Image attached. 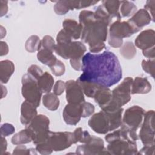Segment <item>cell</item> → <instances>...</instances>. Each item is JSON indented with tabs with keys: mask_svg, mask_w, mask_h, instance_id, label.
Segmentation results:
<instances>
[{
	"mask_svg": "<svg viewBox=\"0 0 155 155\" xmlns=\"http://www.w3.org/2000/svg\"><path fill=\"white\" fill-rule=\"evenodd\" d=\"M151 90V85L147 78L136 77L133 81L131 94H147Z\"/></svg>",
	"mask_w": 155,
	"mask_h": 155,
	"instance_id": "d6986e66",
	"label": "cell"
},
{
	"mask_svg": "<svg viewBox=\"0 0 155 155\" xmlns=\"http://www.w3.org/2000/svg\"><path fill=\"white\" fill-rule=\"evenodd\" d=\"M41 41L36 35H32L30 36L25 42V48L28 52L33 53L38 51L41 47Z\"/></svg>",
	"mask_w": 155,
	"mask_h": 155,
	"instance_id": "4dcf8cb0",
	"label": "cell"
},
{
	"mask_svg": "<svg viewBox=\"0 0 155 155\" xmlns=\"http://www.w3.org/2000/svg\"><path fill=\"white\" fill-rule=\"evenodd\" d=\"M81 107L82 117H89L94 112V106L90 102H87L85 101L81 104Z\"/></svg>",
	"mask_w": 155,
	"mask_h": 155,
	"instance_id": "8d00e7d4",
	"label": "cell"
},
{
	"mask_svg": "<svg viewBox=\"0 0 155 155\" xmlns=\"http://www.w3.org/2000/svg\"><path fill=\"white\" fill-rule=\"evenodd\" d=\"M0 45H1V56H4L6 55L8 52V45L4 41H1L0 42Z\"/></svg>",
	"mask_w": 155,
	"mask_h": 155,
	"instance_id": "f5cc1de1",
	"label": "cell"
},
{
	"mask_svg": "<svg viewBox=\"0 0 155 155\" xmlns=\"http://www.w3.org/2000/svg\"><path fill=\"white\" fill-rule=\"evenodd\" d=\"M82 26L81 39L89 46L91 53H97L105 47L108 35L107 24L96 18L93 12L82 10L79 16Z\"/></svg>",
	"mask_w": 155,
	"mask_h": 155,
	"instance_id": "7a4b0ae2",
	"label": "cell"
},
{
	"mask_svg": "<svg viewBox=\"0 0 155 155\" xmlns=\"http://www.w3.org/2000/svg\"><path fill=\"white\" fill-rule=\"evenodd\" d=\"M42 94L37 79L28 73L25 74L22 78V94L25 101L38 107L40 104Z\"/></svg>",
	"mask_w": 155,
	"mask_h": 155,
	"instance_id": "5b68a950",
	"label": "cell"
},
{
	"mask_svg": "<svg viewBox=\"0 0 155 155\" xmlns=\"http://www.w3.org/2000/svg\"><path fill=\"white\" fill-rule=\"evenodd\" d=\"M151 19L152 18L148 12L145 9H140L137 10L128 21L140 31L144 26L149 24Z\"/></svg>",
	"mask_w": 155,
	"mask_h": 155,
	"instance_id": "e0dca14e",
	"label": "cell"
},
{
	"mask_svg": "<svg viewBox=\"0 0 155 155\" xmlns=\"http://www.w3.org/2000/svg\"><path fill=\"white\" fill-rule=\"evenodd\" d=\"M77 81L81 85L84 94H85L87 97L90 98H93L98 88L102 87L96 84L88 81H79L78 79L77 80Z\"/></svg>",
	"mask_w": 155,
	"mask_h": 155,
	"instance_id": "83f0119b",
	"label": "cell"
},
{
	"mask_svg": "<svg viewBox=\"0 0 155 155\" xmlns=\"http://www.w3.org/2000/svg\"><path fill=\"white\" fill-rule=\"evenodd\" d=\"M35 150L33 148H27V147L25 145H19L15 148L13 152V154H36V153L35 151Z\"/></svg>",
	"mask_w": 155,
	"mask_h": 155,
	"instance_id": "f35d334b",
	"label": "cell"
},
{
	"mask_svg": "<svg viewBox=\"0 0 155 155\" xmlns=\"http://www.w3.org/2000/svg\"><path fill=\"white\" fill-rule=\"evenodd\" d=\"M65 90V82L59 80L57 81L53 87V93L56 96L62 94Z\"/></svg>",
	"mask_w": 155,
	"mask_h": 155,
	"instance_id": "f6af8a7d",
	"label": "cell"
},
{
	"mask_svg": "<svg viewBox=\"0 0 155 155\" xmlns=\"http://www.w3.org/2000/svg\"><path fill=\"white\" fill-rule=\"evenodd\" d=\"M86 50L85 45L79 41L56 44L54 49L57 54L70 60H82Z\"/></svg>",
	"mask_w": 155,
	"mask_h": 155,
	"instance_id": "8992f818",
	"label": "cell"
},
{
	"mask_svg": "<svg viewBox=\"0 0 155 155\" xmlns=\"http://www.w3.org/2000/svg\"><path fill=\"white\" fill-rule=\"evenodd\" d=\"M65 91L68 103L81 104L85 101L82 89L77 81H67L65 82Z\"/></svg>",
	"mask_w": 155,
	"mask_h": 155,
	"instance_id": "5bb4252c",
	"label": "cell"
},
{
	"mask_svg": "<svg viewBox=\"0 0 155 155\" xmlns=\"http://www.w3.org/2000/svg\"><path fill=\"white\" fill-rule=\"evenodd\" d=\"M108 44L114 48H118L120 47L123 44V39L116 38L113 36H108Z\"/></svg>",
	"mask_w": 155,
	"mask_h": 155,
	"instance_id": "bcb514c9",
	"label": "cell"
},
{
	"mask_svg": "<svg viewBox=\"0 0 155 155\" xmlns=\"http://www.w3.org/2000/svg\"><path fill=\"white\" fill-rule=\"evenodd\" d=\"M139 31L129 21L117 20L111 24L109 28V36L119 39L128 38Z\"/></svg>",
	"mask_w": 155,
	"mask_h": 155,
	"instance_id": "7c38bea8",
	"label": "cell"
},
{
	"mask_svg": "<svg viewBox=\"0 0 155 155\" xmlns=\"http://www.w3.org/2000/svg\"><path fill=\"white\" fill-rule=\"evenodd\" d=\"M120 10L122 16L129 17L137 12V7L134 3L128 1H120Z\"/></svg>",
	"mask_w": 155,
	"mask_h": 155,
	"instance_id": "f1b7e54d",
	"label": "cell"
},
{
	"mask_svg": "<svg viewBox=\"0 0 155 155\" xmlns=\"http://www.w3.org/2000/svg\"><path fill=\"white\" fill-rule=\"evenodd\" d=\"M56 44L53 38L48 35H45L43 37L41 42V47L40 48H44L47 50H49L51 52L54 51Z\"/></svg>",
	"mask_w": 155,
	"mask_h": 155,
	"instance_id": "836d02e7",
	"label": "cell"
},
{
	"mask_svg": "<svg viewBox=\"0 0 155 155\" xmlns=\"http://www.w3.org/2000/svg\"><path fill=\"white\" fill-rule=\"evenodd\" d=\"M8 1H4L1 0L0 1V13H1V16H3L5 15L8 11Z\"/></svg>",
	"mask_w": 155,
	"mask_h": 155,
	"instance_id": "816d5d0a",
	"label": "cell"
},
{
	"mask_svg": "<svg viewBox=\"0 0 155 155\" xmlns=\"http://www.w3.org/2000/svg\"><path fill=\"white\" fill-rule=\"evenodd\" d=\"M154 144L144 145V147L138 152L137 154H154Z\"/></svg>",
	"mask_w": 155,
	"mask_h": 155,
	"instance_id": "7dc6e473",
	"label": "cell"
},
{
	"mask_svg": "<svg viewBox=\"0 0 155 155\" xmlns=\"http://www.w3.org/2000/svg\"><path fill=\"white\" fill-rule=\"evenodd\" d=\"M15 131V128L13 125L5 123L1 127V136L5 137L13 134Z\"/></svg>",
	"mask_w": 155,
	"mask_h": 155,
	"instance_id": "7bdbcfd3",
	"label": "cell"
},
{
	"mask_svg": "<svg viewBox=\"0 0 155 155\" xmlns=\"http://www.w3.org/2000/svg\"><path fill=\"white\" fill-rule=\"evenodd\" d=\"M27 71L29 74H30L37 80L44 73L42 69L36 65H31L28 67Z\"/></svg>",
	"mask_w": 155,
	"mask_h": 155,
	"instance_id": "ee69618b",
	"label": "cell"
},
{
	"mask_svg": "<svg viewBox=\"0 0 155 155\" xmlns=\"http://www.w3.org/2000/svg\"><path fill=\"white\" fill-rule=\"evenodd\" d=\"M36 107L33 104L25 101L21 107V122L24 125L27 126L31 120L37 116Z\"/></svg>",
	"mask_w": 155,
	"mask_h": 155,
	"instance_id": "ac0fdd59",
	"label": "cell"
},
{
	"mask_svg": "<svg viewBox=\"0 0 155 155\" xmlns=\"http://www.w3.org/2000/svg\"><path fill=\"white\" fill-rule=\"evenodd\" d=\"M143 54L144 56H145L147 58L150 59H154L155 56V51H154V47H153L151 48H148L147 50L142 51Z\"/></svg>",
	"mask_w": 155,
	"mask_h": 155,
	"instance_id": "681fc988",
	"label": "cell"
},
{
	"mask_svg": "<svg viewBox=\"0 0 155 155\" xmlns=\"http://www.w3.org/2000/svg\"><path fill=\"white\" fill-rule=\"evenodd\" d=\"M31 141H33L32 133L27 128L15 134L11 139V142L13 145H23Z\"/></svg>",
	"mask_w": 155,
	"mask_h": 155,
	"instance_id": "603a6c76",
	"label": "cell"
},
{
	"mask_svg": "<svg viewBox=\"0 0 155 155\" xmlns=\"http://www.w3.org/2000/svg\"><path fill=\"white\" fill-rule=\"evenodd\" d=\"M63 29L73 39H78L81 36L82 26L75 20L71 19H66L62 23Z\"/></svg>",
	"mask_w": 155,
	"mask_h": 155,
	"instance_id": "ffe728a7",
	"label": "cell"
},
{
	"mask_svg": "<svg viewBox=\"0 0 155 155\" xmlns=\"http://www.w3.org/2000/svg\"><path fill=\"white\" fill-rule=\"evenodd\" d=\"M93 98L102 109L110 102L111 99V90L108 87L102 86L98 88Z\"/></svg>",
	"mask_w": 155,
	"mask_h": 155,
	"instance_id": "44dd1931",
	"label": "cell"
},
{
	"mask_svg": "<svg viewBox=\"0 0 155 155\" xmlns=\"http://www.w3.org/2000/svg\"><path fill=\"white\" fill-rule=\"evenodd\" d=\"M88 125L94 132L99 134H106L111 131L108 116L102 110L94 114L89 119Z\"/></svg>",
	"mask_w": 155,
	"mask_h": 155,
	"instance_id": "4fadbf2b",
	"label": "cell"
},
{
	"mask_svg": "<svg viewBox=\"0 0 155 155\" xmlns=\"http://www.w3.org/2000/svg\"><path fill=\"white\" fill-rule=\"evenodd\" d=\"M71 66L73 69L77 71L82 70V60H70Z\"/></svg>",
	"mask_w": 155,
	"mask_h": 155,
	"instance_id": "f907efd6",
	"label": "cell"
},
{
	"mask_svg": "<svg viewBox=\"0 0 155 155\" xmlns=\"http://www.w3.org/2000/svg\"><path fill=\"white\" fill-rule=\"evenodd\" d=\"M50 120L45 115H37L31 122L26 126L32 133L33 140L40 139L44 137L50 132L49 130Z\"/></svg>",
	"mask_w": 155,
	"mask_h": 155,
	"instance_id": "30bf717a",
	"label": "cell"
},
{
	"mask_svg": "<svg viewBox=\"0 0 155 155\" xmlns=\"http://www.w3.org/2000/svg\"><path fill=\"white\" fill-rule=\"evenodd\" d=\"M71 37L64 30H61L56 36V41L58 44H65L71 42Z\"/></svg>",
	"mask_w": 155,
	"mask_h": 155,
	"instance_id": "ab89813d",
	"label": "cell"
},
{
	"mask_svg": "<svg viewBox=\"0 0 155 155\" xmlns=\"http://www.w3.org/2000/svg\"><path fill=\"white\" fill-rule=\"evenodd\" d=\"M102 6L112 18H116L120 21L121 16L119 13L120 1H102Z\"/></svg>",
	"mask_w": 155,
	"mask_h": 155,
	"instance_id": "cb8c5ba5",
	"label": "cell"
},
{
	"mask_svg": "<svg viewBox=\"0 0 155 155\" xmlns=\"http://www.w3.org/2000/svg\"><path fill=\"white\" fill-rule=\"evenodd\" d=\"M53 74L56 76H60L64 74L65 71V65L60 60L57 59L56 62L50 67Z\"/></svg>",
	"mask_w": 155,
	"mask_h": 155,
	"instance_id": "d590c367",
	"label": "cell"
},
{
	"mask_svg": "<svg viewBox=\"0 0 155 155\" xmlns=\"http://www.w3.org/2000/svg\"><path fill=\"white\" fill-rule=\"evenodd\" d=\"M42 104L48 110L55 111L59 106V99L53 93H48L42 97Z\"/></svg>",
	"mask_w": 155,
	"mask_h": 155,
	"instance_id": "4316f807",
	"label": "cell"
},
{
	"mask_svg": "<svg viewBox=\"0 0 155 155\" xmlns=\"http://www.w3.org/2000/svg\"><path fill=\"white\" fill-rule=\"evenodd\" d=\"M54 10L58 15H64L69 10L66 1H59L56 2L54 5Z\"/></svg>",
	"mask_w": 155,
	"mask_h": 155,
	"instance_id": "e575fe53",
	"label": "cell"
},
{
	"mask_svg": "<svg viewBox=\"0 0 155 155\" xmlns=\"http://www.w3.org/2000/svg\"><path fill=\"white\" fill-rule=\"evenodd\" d=\"M129 131L130 130L121 126V128L118 130L117 138L108 143L106 148L110 154L132 155L137 153L136 141L131 139Z\"/></svg>",
	"mask_w": 155,
	"mask_h": 155,
	"instance_id": "3957f363",
	"label": "cell"
},
{
	"mask_svg": "<svg viewBox=\"0 0 155 155\" xmlns=\"http://www.w3.org/2000/svg\"><path fill=\"white\" fill-rule=\"evenodd\" d=\"M144 113V110L139 106L134 105L128 108L124 113L120 126L136 131L142 122Z\"/></svg>",
	"mask_w": 155,
	"mask_h": 155,
	"instance_id": "52a82bcc",
	"label": "cell"
},
{
	"mask_svg": "<svg viewBox=\"0 0 155 155\" xmlns=\"http://www.w3.org/2000/svg\"><path fill=\"white\" fill-rule=\"evenodd\" d=\"M5 34H6L5 29L1 25V38H2L4 36H5Z\"/></svg>",
	"mask_w": 155,
	"mask_h": 155,
	"instance_id": "11a10c76",
	"label": "cell"
},
{
	"mask_svg": "<svg viewBox=\"0 0 155 155\" xmlns=\"http://www.w3.org/2000/svg\"><path fill=\"white\" fill-rule=\"evenodd\" d=\"M133 79L127 77L115 88L111 91L110 102L102 110L113 111L117 110L127 104L131 99V87Z\"/></svg>",
	"mask_w": 155,
	"mask_h": 155,
	"instance_id": "277c9868",
	"label": "cell"
},
{
	"mask_svg": "<svg viewBox=\"0 0 155 155\" xmlns=\"http://www.w3.org/2000/svg\"><path fill=\"white\" fill-rule=\"evenodd\" d=\"M154 111L150 110L144 113L143 121L140 132L139 138L144 145L154 144Z\"/></svg>",
	"mask_w": 155,
	"mask_h": 155,
	"instance_id": "9c48e42d",
	"label": "cell"
},
{
	"mask_svg": "<svg viewBox=\"0 0 155 155\" xmlns=\"http://www.w3.org/2000/svg\"><path fill=\"white\" fill-rule=\"evenodd\" d=\"M82 74L79 81H88L109 88L122 77V67L117 57L110 51L102 53H87L82 59Z\"/></svg>",
	"mask_w": 155,
	"mask_h": 155,
	"instance_id": "6da1fadb",
	"label": "cell"
},
{
	"mask_svg": "<svg viewBox=\"0 0 155 155\" xmlns=\"http://www.w3.org/2000/svg\"><path fill=\"white\" fill-rule=\"evenodd\" d=\"M120 54L127 59H133L136 54V49L131 42H126L120 48Z\"/></svg>",
	"mask_w": 155,
	"mask_h": 155,
	"instance_id": "f546056e",
	"label": "cell"
},
{
	"mask_svg": "<svg viewBox=\"0 0 155 155\" xmlns=\"http://www.w3.org/2000/svg\"><path fill=\"white\" fill-rule=\"evenodd\" d=\"M47 142L54 151L64 150L74 143L73 133L68 131L51 132Z\"/></svg>",
	"mask_w": 155,
	"mask_h": 155,
	"instance_id": "ba28073f",
	"label": "cell"
},
{
	"mask_svg": "<svg viewBox=\"0 0 155 155\" xmlns=\"http://www.w3.org/2000/svg\"><path fill=\"white\" fill-rule=\"evenodd\" d=\"M96 18L102 21L103 22L107 24L108 25H110L113 18L108 13L104 7L101 5H99L94 12Z\"/></svg>",
	"mask_w": 155,
	"mask_h": 155,
	"instance_id": "d6a6232c",
	"label": "cell"
},
{
	"mask_svg": "<svg viewBox=\"0 0 155 155\" xmlns=\"http://www.w3.org/2000/svg\"><path fill=\"white\" fill-rule=\"evenodd\" d=\"M97 2H99L97 1H67V4L70 10L81 9L88 7Z\"/></svg>",
	"mask_w": 155,
	"mask_h": 155,
	"instance_id": "1f68e13d",
	"label": "cell"
},
{
	"mask_svg": "<svg viewBox=\"0 0 155 155\" xmlns=\"http://www.w3.org/2000/svg\"><path fill=\"white\" fill-rule=\"evenodd\" d=\"M154 4H155V1L154 0H151V1H147L146 2V4L145 5V9L148 12L149 11L150 14L151 15L152 20L154 21Z\"/></svg>",
	"mask_w": 155,
	"mask_h": 155,
	"instance_id": "c3c4849f",
	"label": "cell"
},
{
	"mask_svg": "<svg viewBox=\"0 0 155 155\" xmlns=\"http://www.w3.org/2000/svg\"><path fill=\"white\" fill-rule=\"evenodd\" d=\"M63 118L65 122L70 125H76L82 117L81 104H68L63 110Z\"/></svg>",
	"mask_w": 155,
	"mask_h": 155,
	"instance_id": "9a60e30c",
	"label": "cell"
},
{
	"mask_svg": "<svg viewBox=\"0 0 155 155\" xmlns=\"http://www.w3.org/2000/svg\"><path fill=\"white\" fill-rule=\"evenodd\" d=\"M87 133V131H83L82 128L81 127L76 128L73 132L74 143H76L77 142L83 143Z\"/></svg>",
	"mask_w": 155,
	"mask_h": 155,
	"instance_id": "60d3db41",
	"label": "cell"
},
{
	"mask_svg": "<svg viewBox=\"0 0 155 155\" xmlns=\"http://www.w3.org/2000/svg\"><path fill=\"white\" fill-rule=\"evenodd\" d=\"M1 154H3L7 150V140L5 139V137H3V136H1Z\"/></svg>",
	"mask_w": 155,
	"mask_h": 155,
	"instance_id": "db71d44e",
	"label": "cell"
},
{
	"mask_svg": "<svg viewBox=\"0 0 155 155\" xmlns=\"http://www.w3.org/2000/svg\"><path fill=\"white\" fill-rule=\"evenodd\" d=\"M143 70L147 73L150 74L152 78L154 77V60L149 59L148 61L143 60L142 62Z\"/></svg>",
	"mask_w": 155,
	"mask_h": 155,
	"instance_id": "74e56055",
	"label": "cell"
},
{
	"mask_svg": "<svg viewBox=\"0 0 155 155\" xmlns=\"http://www.w3.org/2000/svg\"><path fill=\"white\" fill-rule=\"evenodd\" d=\"M38 59L43 64L50 67L57 61L56 56L53 54V52L44 48H39L37 54Z\"/></svg>",
	"mask_w": 155,
	"mask_h": 155,
	"instance_id": "484cf974",
	"label": "cell"
},
{
	"mask_svg": "<svg viewBox=\"0 0 155 155\" xmlns=\"http://www.w3.org/2000/svg\"><path fill=\"white\" fill-rule=\"evenodd\" d=\"M15 71L14 64L9 60L1 61L0 62V78L2 84H7Z\"/></svg>",
	"mask_w": 155,
	"mask_h": 155,
	"instance_id": "7402d4cb",
	"label": "cell"
},
{
	"mask_svg": "<svg viewBox=\"0 0 155 155\" xmlns=\"http://www.w3.org/2000/svg\"><path fill=\"white\" fill-rule=\"evenodd\" d=\"M154 31L148 29L142 31L135 39V45L142 51L154 47Z\"/></svg>",
	"mask_w": 155,
	"mask_h": 155,
	"instance_id": "2e32d148",
	"label": "cell"
},
{
	"mask_svg": "<svg viewBox=\"0 0 155 155\" xmlns=\"http://www.w3.org/2000/svg\"><path fill=\"white\" fill-rule=\"evenodd\" d=\"M76 153L79 154H110L104 147L103 140L95 136H91L86 143L78 146L76 148Z\"/></svg>",
	"mask_w": 155,
	"mask_h": 155,
	"instance_id": "8fae6325",
	"label": "cell"
},
{
	"mask_svg": "<svg viewBox=\"0 0 155 155\" xmlns=\"http://www.w3.org/2000/svg\"><path fill=\"white\" fill-rule=\"evenodd\" d=\"M36 150L38 151L40 154L44 155L50 154L53 151L47 141L44 143L36 145Z\"/></svg>",
	"mask_w": 155,
	"mask_h": 155,
	"instance_id": "b9f144b4",
	"label": "cell"
},
{
	"mask_svg": "<svg viewBox=\"0 0 155 155\" xmlns=\"http://www.w3.org/2000/svg\"><path fill=\"white\" fill-rule=\"evenodd\" d=\"M38 84L42 93H50L54 84L53 76L48 72H44L37 80Z\"/></svg>",
	"mask_w": 155,
	"mask_h": 155,
	"instance_id": "d4e9b609",
	"label": "cell"
}]
</instances>
